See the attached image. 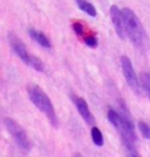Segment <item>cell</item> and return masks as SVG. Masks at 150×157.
Segmentation results:
<instances>
[{
	"label": "cell",
	"mask_w": 150,
	"mask_h": 157,
	"mask_svg": "<svg viewBox=\"0 0 150 157\" xmlns=\"http://www.w3.org/2000/svg\"><path fill=\"white\" fill-rule=\"evenodd\" d=\"M121 108L122 113H118L110 108L108 110V120L118 131L125 149H135V142H136L135 127L131 122V118L125 107L122 105Z\"/></svg>",
	"instance_id": "obj_1"
},
{
	"label": "cell",
	"mask_w": 150,
	"mask_h": 157,
	"mask_svg": "<svg viewBox=\"0 0 150 157\" xmlns=\"http://www.w3.org/2000/svg\"><path fill=\"white\" fill-rule=\"evenodd\" d=\"M122 15H123L127 36H129L131 42L136 47L138 48L144 47L147 42V33L136 13L129 7H124L122 8Z\"/></svg>",
	"instance_id": "obj_2"
},
{
	"label": "cell",
	"mask_w": 150,
	"mask_h": 157,
	"mask_svg": "<svg viewBox=\"0 0 150 157\" xmlns=\"http://www.w3.org/2000/svg\"><path fill=\"white\" fill-rule=\"evenodd\" d=\"M27 93H28V96L33 102V105L49 120V122L54 127H56L58 125L56 113H55V109H54V105H53L51 98L47 96V94L37 85L28 86Z\"/></svg>",
	"instance_id": "obj_3"
},
{
	"label": "cell",
	"mask_w": 150,
	"mask_h": 157,
	"mask_svg": "<svg viewBox=\"0 0 150 157\" xmlns=\"http://www.w3.org/2000/svg\"><path fill=\"white\" fill-rule=\"evenodd\" d=\"M8 40H10V44H11V46H12L13 51L15 52V54L24 61V63H26L27 66L32 67L33 69H35L38 72H44L45 71L44 62L39 58H37V56H34V55H32V54H29V53L27 52L25 44L15 34L10 33L8 34Z\"/></svg>",
	"instance_id": "obj_4"
},
{
	"label": "cell",
	"mask_w": 150,
	"mask_h": 157,
	"mask_svg": "<svg viewBox=\"0 0 150 157\" xmlns=\"http://www.w3.org/2000/svg\"><path fill=\"white\" fill-rule=\"evenodd\" d=\"M4 123H5V127L8 130V132L12 135V137L14 138V141L17 142V144L20 148L24 150H29L31 142H29V138L27 136L26 131L24 130V128L17 121H14L13 118L10 117L4 118Z\"/></svg>",
	"instance_id": "obj_5"
},
{
	"label": "cell",
	"mask_w": 150,
	"mask_h": 157,
	"mask_svg": "<svg viewBox=\"0 0 150 157\" xmlns=\"http://www.w3.org/2000/svg\"><path fill=\"white\" fill-rule=\"evenodd\" d=\"M121 66H122V72H123L124 78L127 81L128 86L136 94L141 93V85H140V80L137 78L136 72L133 67V63L129 60L127 55H122L121 56Z\"/></svg>",
	"instance_id": "obj_6"
},
{
	"label": "cell",
	"mask_w": 150,
	"mask_h": 157,
	"mask_svg": "<svg viewBox=\"0 0 150 157\" xmlns=\"http://www.w3.org/2000/svg\"><path fill=\"white\" fill-rule=\"evenodd\" d=\"M109 13H110L111 22L114 25V28L116 31V34L118 35L120 39L124 40L127 36V33H125V27H124V20L123 15H122V10H120L116 5H113L110 6L109 10Z\"/></svg>",
	"instance_id": "obj_7"
},
{
	"label": "cell",
	"mask_w": 150,
	"mask_h": 157,
	"mask_svg": "<svg viewBox=\"0 0 150 157\" xmlns=\"http://www.w3.org/2000/svg\"><path fill=\"white\" fill-rule=\"evenodd\" d=\"M73 101H74V105L76 107V109H78L79 114H80V116L82 117V120L85 121L87 124H94V122H95V118L93 116V114L90 113V109H89V107H88V103L86 102L85 98H80V96H73Z\"/></svg>",
	"instance_id": "obj_8"
},
{
	"label": "cell",
	"mask_w": 150,
	"mask_h": 157,
	"mask_svg": "<svg viewBox=\"0 0 150 157\" xmlns=\"http://www.w3.org/2000/svg\"><path fill=\"white\" fill-rule=\"evenodd\" d=\"M29 35H31V38H32L35 42H38L40 46H42L44 48H51L52 47V42H51V40L49 38L45 35L42 32H40V31H37V29H34V28H29Z\"/></svg>",
	"instance_id": "obj_9"
},
{
	"label": "cell",
	"mask_w": 150,
	"mask_h": 157,
	"mask_svg": "<svg viewBox=\"0 0 150 157\" xmlns=\"http://www.w3.org/2000/svg\"><path fill=\"white\" fill-rule=\"evenodd\" d=\"M75 2L78 4L79 8L82 11V12H85L87 13L89 17H93V18H95L98 13H96V8L94 7V5H91L90 2H88L87 0H75Z\"/></svg>",
	"instance_id": "obj_10"
},
{
	"label": "cell",
	"mask_w": 150,
	"mask_h": 157,
	"mask_svg": "<svg viewBox=\"0 0 150 157\" xmlns=\"http://www.w3.org/2000/svg\"><path fill=\"white\" fill-rule=\"evenodd\" d=\"M90 134H91V140H93L94 144L98 145V147H102L103 145V135H102L101 130L98 129V127H93Z\"/></svg>",
	"instance_id": "obj_11"
},
{
	"label": "cell",
	"mask_w": 150,
	"mask_h": 157,
	"mask_svg": "<svg viewBox=\"0 0 150 157\" xmlns=\"http://www.w3.org/2000/svg\"><path fill=\"white\" fill-rule=\"evenodd\" d=\"M83 41H85L86 45L88 47H90V48H95L98 44V38L93 33H86V35L83 36Z\"/></svg>",
	"instance_id": "obj_12"
},
{
	"label": "cell",
	"mask_w": 150,
	"mask_h": 157,
	"mask_svg": "<svg viewBox=\"0 0 150 157\" xmlns=\"http://www.w3.org/2000/svg\"><path fill=\"white\" fill-rule=\"evenodd\" d=\"M141 83L142 87L150 98V74L149 73H142L141 74Z\"/></svg>",
	"instance_id": "obj_13"
},
{
	"label": "cell",
	"mask_w": 150,
	"mask_h": 157,
	"mask_svg": "<svg viewBox=\"0 0 150 157\" xmlns=\"http://www.w3.org/2000/svg\"><path fill=\"white\" fill-rule=\"evenodd\" d=\"M138 129L141 131V135L143 136L145 140H150V125L144 122V121H140L138 122Z\"/></svg>",
	"instance_id": "obj_14"
},
{
	"label": "cell",
	"mask_w": 150,
	"mask_h": 157,
	"mask_svg": "<svg viewBox=\"0 0 150 157\" xmlns=\"http://www.w3.org/2000/svg\"><path fill=\"white\" fill-rule=\"evenodd\" d=\"M73 29H74V32H75V34L78 36L83 39V36L86 35V32H85V27H83V25L81 22H79V21L74 22L73 24Z\"/></svg>",
	"instance_id": "obj_15"
},
{
	"label": "cell",
	"mask_w": 150,
	"mask_h": 157,
	"mask_svg": "<svg viewBox=\"0 0 150 157\" xmlns=\"http://www.w3.org/2000/svg\"><path fill=\"white\" fill-rule=\"evenodd\" d=\"M127 157H141L137 154L136 149H127Z\"/></svg>",
	"instance_id": "obj_16"
},
{
	"label": "cell",
	"mask_w": 150,
	"mask_h": 157,
	"mask_svg": "<svg viewBox=\"0 0 150 157\" xmlns=\"http://www.w3.org/2000/svg\"><path fill=\"white\" fill-rule=\"evenodd\" d=\"M74 157H82V156H81L80 154H75V155H74Z\"/></svg>",
	"instance_id": "obj_17"
}]
</instances>
